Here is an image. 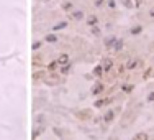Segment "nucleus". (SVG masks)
I'll list each match as a JSON object with an SVG mask.
<instances>
[{
    "label": "nucleus",
    "mask_w": 154,
    "mask_h": 140,
    "mask_svg": "<svg viewBox=\"0 0 154 140\" xmlns=\"http://www.w3.org/2000/svg\"><path fill=\"white\" fill-rule=\"evenodd\" d=\"M112 66H113V61L112 59H103V63H102V68H103V73H107V71H110L112 69Z\"/></svg>",
    "instance_id": "obj_1"
},
{
    "label": "nucleus",
    "mask_w": 154,
    "mask_h": 140,
    "mask_svg": "<svg viewBox=\"0 0 154 140\" xmlns=\"http://www.w3.org/2000/svg\"><path fill=\"white\" fill-rule=\"evenodd\" d=\"M70 18H72V20H77V22H79V20H82V18H84V12H82V10H76V12H72Z\"/></svg>",
    "instance_id": "obj_2"
},
{
    "label": "nucleus",
    "mask_w": 154,
    "mask_h": 140,
    "mask_svg": "<svg viewBox=\"0 0 154 140\" xmlns=\"http://www.w3.org/2000/svg\"><path fill=\"white\" fill-rule=\"evenodd\" d=\"M113 117H115V112H113V111H108V112L105 114V117H103V122H105V124L112 122V120H113Z\"/></svg>",
    "instance_id": "obj_3"
},
{
    "label": "nucleus",
    "mask_w": 154,
    "mask_h": 140,
    "mask_svg": "<svg viewBox=\"0 0 154 140\" xmlns=\"http://www.w3.org/2000/svg\"><path fill=\"white\" fill-rule=\"evenodd\" d=\"M87 23H89V26H95V25L98 23L97 17H95V15H90V17L87 18Z\"/></svg>",
    "instance_id": "obj_4"
},
{
    "label": "nucleus",
    "mask_w": 154,
    "mask_h": 140,
    "mask_svg": "<svg viewBox=\"0 0 154 140\" xmlns=\"http://www.w3.org/2000/svg\"><path fill=\"white\" fill-rule=\"evenodd\" d=\"M121 48H123V41H121V40H115V41H113V50L120 51Z\"/></svg>",
    "instance_id": "obj_5"
},
{
    "label": "nucleus",
    "mask_w": 154,
    "mask_h": 140,
    "mask_svg": "<svg viewBox=\"0 0 154 140\" xmlns=\"http://www.w3.org/2000/svg\"><path fill=\"white\" fill-rule=\"evenodd\" d=\"M57 63H59V65H67V63H69V56H67V54H61Z\"/></svg>",
    "instance_id": "obj_6"
},
{
    "label": "nucleus",
    "mask_w": 154,
    "mask_h": 140,
    "mask_svg": "<svg viewBox=\"0 0 154 140\" xmlns=\"http://www.w3.org/2000/svg\"><path fill=\"white\" fill-rule=\"evenodd\" d=\"M138 65H139V59H133L131 63H128V65H126V68H128V69H133V68H136Z\"/></svg>",
    "instance_id": "obj_7"
},
{
    "label": "nucleus",
    "mask_w": 154,
    "mask_h": 140,
    "mask_svg": "<svg viewBox=\"0 0 154 140\" xmlns=\"http://www.w3.org/2000/svg\"><path fill=\"white\" fill-rule=\"evenodd\" d=\"M133 140H147V135H146V133H143V132H141V133H136Z\"/></svg>",
    "instance_id": "obj_8"
},
{
    "label": "nucleus",
    "mask_w": 154,
    "mask_h": 140,
    "mask_svg": "<svg viewBox=\"0 0 154 140\" xmlns=\"http://www.w3.org/2000/svg\"><path fill=\"white\" fill-rule=\"evenodd\" d=\"M120 2H121L126 8H133V2H131V0H120Z\"/></svg>",
    "instance_id": "obj_9"
},
{
    "label": "nucleus",
    "mask_w": 154,
    "mask_h": 140,
    "mask_svg": "<svg viewBox=\"0 0 154 140\" xmlns=\"http://www.w3.org/2000/svg\"><path fill=\"white\" fill-rule=\"evenodd\" d=\"M67 26V22H61L57 25H54V30H61V28H66Z\"/></svg>",
    "instance_id": "obj_10"
},
{
    "label": "nucleus",
    "mask_w": 154,
    "mask_h": 140,
    "mask_svg": "<svg viewBox=\"0 0 154 140\" xmlns=\"http://www.w3.org/2000/svg\"><path fill=\"white\" fill-rule=\"evenodd\" d=\"M46 41H49V43L56 41V35H46Z\"/></svg>",
    "instance_id": "obj_11"
},
{
    "label": "nucleus",
    "mask_w": 154,
    "mask_h": 140,
    "mask_svg": "<svg viewBox=\"0 0 154 140\" xmlns=\"http://www.w3.org/2000/svg\"><path fill=\"white\" fill-rule=\"evenodd\" d=\"M102 73H103V68H102V66H97V68H95V71H94V74L95 76H100Z\"/></svg>",
    "instance_id": "obj_12"
},
{
    "label": "nucleus",
    "mask_w": 154,
    "mask_h": 140,
    "mask_svg": "<svg viewBox=\"0 0 154 140\" xmlns=\"http://www.w3.org/2000/svg\"><path fill=\"white\" fill-rule=\"evenodd\" d=\"M102 91H103V86H102V84H97L95 89H94V94H98V92H102Z\"/></svg>",
    "instance_id": "obj_13"
},
{
    "label": "nucleus",
    "mask_w": 154,
    "mask_h": 140,
    "mask_svg": "<svg viewBox=\"0 0 154 140\" xmlns=\"http://www.w3.org/2000/svg\"><path fill=\"white\" fill-rule=\"evenodd\" d=\"M123 91H125V92H131V91H133V86H131V84H125V86H123Z\"/></svg>",
    "instance_id": "obj_14"
},
{
    "label": "nucleus",
    "mask_w": 154,
    "mask_h": 140,
    "mask_svg": "<svg viewBox=\"0 0 154 140\" xmlns=\"http://www.w3.org/2000/svg\"><path fill=\"white\" fill-rule=\"evenodd\" d=\"M62 8L64 10H70V8H72V4H70V2H66V4H62Z\"/></svg>",
    "instance_id": "obj_15"
},
{
    "label": "nucleus",
    "mask_w": 154,
    "mask_h": 140,
    "mask_svg": "<svg viewBox=\"0 0 154 140\" xmlns=\"http://www.w3.org/2000/svg\"><path fill=\"white\" fill-rule=\"evenodd\" d=\"M139 32H141V26H136V28H133V30H131V33H133V35H138Z\"/></svg>",
    "instance_id": "obj_16"
},
{
    "label": "nucleus",
    "mask_w": 154,
    "mask_h": 140,
    "mask_svg": "<svg viewBox=\"0 0 154 140\" xmlns=\"http://www.w3.org/2000/svg\"><path fill=\"white\" fill-rule=\"evenodd\" d=\"M115 40H116V38H108V40H107V46H112Z\"/></svg>",
    "instance_id": "obj_17"
},
{
    "label": "nucleus",
    "mask_w": 154,
    "mask_h": 140,
    "mask_svg": "<svg viewBox=\"0 0 154 140\" xmlns=\"http://www.w3.org/2000/svg\"><path fill=\"white\" fill-rule=\"evenodd\" d=\"M108 7L110 8H115V2H113V0H108Z\"/></svg>",
    "instance_id": "obj_18"
},
{
    "label": "nucleus",
    "mask_w": 154,
    "mask_h": 140,
    "mask_svg": "<svg viewBox=\"0 0 154 140\" xmlns=\"http://www.w3.org/2000/svg\"><path fill=\"white\" fill-rule=\"evenodd\" d=\"M147 101H154V92H151L149 96H147Z\"/></svg>",
    "instance_id": "obj_19"
},
{
    "label": "nucleus",
    "mask_w": 154,
    "mask_h": 140,
    "mask_svg": "<svg viewBox=\"0 0 154 140\" xmlns=\"http://www.w3.org/2000/svg\"><path fill=\"white\" fill-rule=\"evenodd\" d=\"M39 46H41V43H39V41H38V43H35V45H33V50H38Z\"/></svg>",
    "instance_id": "obj_20"
},
{
    "label": "nucleus",
    "mask_w": 154,
    "mask_h": 140,
    "mask_svg": "<svg viewBox=\"0 0 154 140\" xmlns=\"http://www.w3.org/2000/svg\"><path fill=\"white\" fill-rule=\"evenodd\" d=\"M102 4H103V0H97V2H95V5H97V7H102Z\"/></svg>",
    "instance_id": "obj_21"
},
{
    "label": "nucleus",
    "mask_w": 154,
    "mask_h": 140,
    "mask_svg": "<svg viewBox=\"0 0 154 140\" xmlns=\"http://www.w3.org/2000/svg\"><path fill=\"white\" fill-rule=\"evenodd\" d=\"M149 15H151V17H153V18H154V8H151V12H149Z\"/></svg>",
    "instance_id": "obj_22"
},
{
    "label": "nucleus",
    "mask_w": 154,
    "mask_h": 140,
    "mask_svg": "<svg viewBox=\"0 0 154 140\" xmlns=\"http://www.w3.org/2000/svg\"><path fill=\"white\" fill-rule=\"evenodd\" d=\"M141 5V0H136V7H139Z\"/></svg>",
    "instance_id": "obj_23"
}]
</instances>
